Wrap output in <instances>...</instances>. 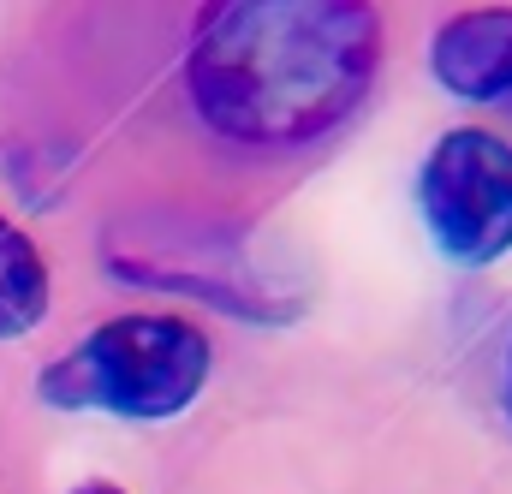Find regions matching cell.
<instances>
[{"label":"cell","instance_id":"obj_1","mask_svg":"<svg viewBox=\"0 0 512 494\" xmlns=\"http://www.w3.org/2000/svg\"><path fill=\"white\" fill-rule=\"evenodd\" d=\"M382 72L376 0H203L185 48L197 120L245 149H304Z\"/></svg>","mask_w":512,"mask_h":494},{"label":"cell","instance_id":"obj_2","mask_svg":"<svg viewBox=\"0 0 512 494\" xmlns=\"http://www.w3.org/2000/svg\"><path fill=\"white\" fill-rule=\"evenodd\" d=\"M215 370V346L185 316H114L96 322L72 352L42 364L36 393L54 411H108L131 423L179 417Z\"/></svg>","mask_w":512,"mask_h":494},{"label":"cell","instance_id":"obj_3","mask_svg":"<svg viewBox=\"0 0 512 494\" xmlns=\"http://www.w3.org/2000/svg\"><path fill=\"white\" fill-rule=\"evenodd\" d=\"M102 256L131 286L191 292V298H209V304L251 316V322H286L298 310V298L268 286V274L251 262L245 233L215 227V221H173V215H161L155 227L126 221V227H108Z\"/></svg>","mask_w":512,"mask_h":494},{"label":"cell","instance_id":"obj_4","mask_svg":"<svg viewBox=\"0 0 512 494\" xmlns=\"http://www.w3.org/2000/svg\"><path fill=\"white\" fill-rule=\"evenodd\" d=\"M417 209L447 262H501L512 250V143L483 125H453L435 137L417 167Z\"/></svg>","mask_w":512,"mask_h":494},{"label":"cell","instance_id":"obj_5","mask_svg":"<svg viewBox=\"0 0 512 494\" xmlns=\"http://www.w3.org/2000/svg\"><path fill=\"white\" fill-rule=\"evenodd\" d=\"M429 72L459 102L512 108V6L453 12L429 42Z\"/></svg>","mask_w":512,"mask_h":494},{"label":"cell","instance_id":"obj_6","mask_svg":"<svg viewBox=\"0 0 512 494\" xmlns=\"http://www.w3.org/2000/svg\"><path fill=\"white\" fill-rule=\"evenodd\" d=\"M48 316V262L24 227L0 215V340L30 334Z\"/></svg>","mask_w":512,"mask_h":494},{"label":"cell","instance_id":"obj_7","mask_svg":"<svg viewBox=\"0 0 512 494\" xmlns=\"http://www.w3.org/2000/svg\"><path fill=\"white\" fill-rule=\"evenodd\" d=\"M72 494H126V489H114V483H78Z\"/></svg>","mask_w":512,"mask_h":494},{"label":"cell","instance_id":"obj_8","mask_svg":"<svg viewBox=\"0 0 512 494\" xmlns=\"http://www.w3.org/2000/svg\"><path fill=\"white\" fill-rule=\"evenodd\" d=\"M507 375H512V346H507Z\"/></svg>","mask_w":512,"mask_h":494}]
</instances>
